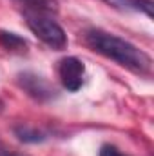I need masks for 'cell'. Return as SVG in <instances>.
Masks as SVG:
<instances>
[{"label":"cell","mask_w":154,"mask_h":156,"mask_svg":"<svg viewBox=\"0 0 154 156\" xmlns=\"http://www.w3.org/2000/svg\"><path fill=\"white\" fill-rule=\"evenodd\" d=\"M18 5H22V11H35L44 15H53L58 11V0H15Z\"/></svg>","instance_id":"obj_6"},{"label":"cell","mask_w":154,"mask_h":156,"mask_svg":"<svg viewBox=\"0 0 154 156\" xmlns=\"http://www.w3.org/2000/svg\"><path fill=\"white\" fill-rule=\"evenodd\" d=\"M0 45L11 53H26L27 51V42L16 33L11 31H0Z\"/></svg>","instance_id":"obj_7"},{"label":"cell","mask_w":154,"mask_h":156,"mask_svg":"<svg viewBox=\"0 0 154 156\" xmlns=\"http://www.w3.org/2000/svg\"><path fill=\"white\" fill-rule=\"evenodd\" d=\"M13 133L24 144H42V142L47 140V134L44 131H40L37 127H31V125H26V123L15 125L13 127Z\"/></svg>","instance_id":"obj_5"},{"label":"cell","mask_w":154,"mask_h":156,"mask_svg":"<svg viewBox=\"0 0 154 156\" xmlns=\"http://www.w3.org/2000/svg\"><path fill=\"white\" fill-rule=\"evenodd\" d=\"M98 156H127V154H123V153H121L118 147H114V145L105 144V145L100 147V154Z\"/></svg>","instance_id":"obj_8"},{"label":"cell","mask_w":154,"mask_h":156,"mask_svg":"<svg viewBox=\"0 0 154 156\" xmlns=\"http://www.w3.org/2000/svg\"><path fill=\"white\" fill-rule=\"evenodd\" d=\"M16 83L20 85V89L26 94H29L37 102H47V100L56 98V89L53 87V83L47 78H44L42 75L31 73V71L18 73Z\"/></svg>","instance_id":"obj_3"},{"label":"cell","mask_w":154,"mask_h":156,"mask_svg":"<svg viewBox=\"0 0 154 156\" xmlns=\"http://www.w3.org/2000/svg\"><path fill=\"white\" fill-rule=\"evenodd\" d=\"M22 15H24L27 27L31 29V33L40 42H44L47 47H51L54 51H64L67 47V35H65L64 27L51 15L35 13V11H22Z\"/></svg>","instance_id":"obj_2"},{"label":"cell","mask_w":154,"mask_h":156,"mask_svg":"<svg viewBox=\"0 0 154 156\" xmlns=\"http://www.w3.org/2000/svg\"><path fill=\"white\" fill-rule=\"evenodd\" d=\"M58 76L69 93H76L85 82V64L76 56H65L58 62Z\"/></svg>","instance_id":"obj_4"},{"label":"cell","mask_w":154,"mask_h":156,"mask_svg":"<svg viewBox=\"0 0 154 156\" xmlns=\"http://www.w3.org/2000/svg\"><path fill=\"white\" fill-rule=\"evenodd\" d=\"M0 156H18V154H13V153H7L5 151V153H0Z\"/></svg>","instance_id":"obj_9"},{"label":"cell","mask_w":154,"mask_h":156,"mask_svg":"<svg viewBox=\"0 0 154 156\" xmlns=\"http://www.w3.org/2000/svg\"><path fill=\"white\" fill-rule=\"evenodd\" d=\"M83 40L87 47H91L94 53L116 62L118 66L143 76H151L152 73V58L129 40L113 35L109 31H103L100 27H89L83 33Z\"/></svg>","instance_id":"obj_1"}]
</instances>
